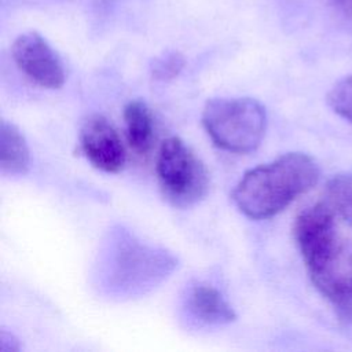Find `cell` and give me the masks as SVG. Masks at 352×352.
Masks as SVG:
<instances>
[{
  "label": "cell",
  "mask_w": 352,
  "mask_h": 352,
  "mask_svg": "<svg viewBox=\"0 0 352 352\" xmlns=\"http://www.w3.org/2000/svg\"><path fill=\"white\" fill-rule=\"evenodd\" d=\"M311 282L344 324H352V238L342 234L330 205L301 210L293 227Z\"/></svg>",
  "instance_id": "cell-1"
},
{
  "label": "cell",
  "mask_w": 352,
  "mask_h": 352,
  "mask_svg": "<svg viewBox=\"0 0 352 352\" xmlns=\"http://www.w3.org/2000/svg\"><path fill=\"white\" fill-rule=\"evenodd\" d=\"M318 179L319 168L312 157L286 153L245 172L231 197L241 213L253 220H263L282 212L311 190Z\"/></svg>",
  "instance_id": "cell-2"
},
{
  "label": "cell",
  "mask_w": 352,
  "mask_h": 352,
  "mask_svg": "<svg viewBox=\"0 0 352 352\" xmlns=\"http://www.w3.org/2000/svg\"><path fill=\"white\" fill-rule=\"evenodd\" d=\"M104 263L106 287L116 294L144 293L162 282L176 267V258L165 250L138 241L120 230L111 235Z\"/></svg>",
  "instance_id": "cell-3"
},
{
  "label": "cell",
  "mask_w": 352,
  "mask_h": 352,
  "mask_svg": "<svg viewBox=\"0 0 352 352\" xmlns=\"http://www.w3.org/2000/svg\"><path fill=\"white\" fill-rule=\"evenodd\" d=\"M201 120L212 142L235 154L254 151L267 126L265 109L253 98H213L206 102Z\"/></svg>",
  "instance_id": "cell-4"
},
{
  "label": "cell",
  "mask_w": 352,
  "mask_h": 352,
  "mask_svg": "<svg viewBox=\"0 0 352 352\" xmlns=\"http://www.w3.org/2000/svg\"><path fill=\"white\" fill-rule=\"evenodd\" d=\"M155 173L162 197L175 208H191L208 194L209 172L205 164L179 138L162 142Z\"/></svg>",
  "instance_id": "cell-5"
},
{
  "label": "cell",
  "mask_w": 352,
  "mask_h": 352,
  "mask_svg": "<svg viewBox=\"0 0 352 352\" xmlns=\"http://www.w3.org/2000/svg\"><path fill=\"white\" fill-rule=\"evenodd\" d=\"M11 54L16 67L38 87L59 89L65 84L66 73L59 55L37 32L19 34Z\"/></svg>",
  "instance_id": "cell-6"
},
{
  "label": "cell",
  "mask_w": 352,
  "mask_h": 352,
  "mask_svg": "<svg viewBox=\"0 0 352 352\" xmlns=\"http://www.w3.org/2000/svg\"><path fill=\"white\" fill-rule=\"evenodd\" d=\"M80 150L99 170L120 172L126 160L124 143L114 125L100 114L89 116L80 129Z\"/></svg>",
  "instance_id": "cell-7"
},
{
  "label": "cell",
  "mask_w": 352,
  "mask_h": 352,
  "mask_svg": "<svg viewBox=\"0 0 352 352\" xmlns=\"http://www.w3.org/2000/svg\"><path fill=\"white\" fill-rule=\"evenodd\" d=\"M186 308L195 320L206 326H223L236 319L234 308L224 296L206 283H198L188 290Z\"/></svg>",
  "instance_id": "cell-8"
},
{
  "label": "cell",
  "mask_w": 352,
  "mask_h": 352,
  "mask_svg": "<svg viewBox=\"0 0 352 352\" xmlns=\"http://www.w3.org/2000/svg\"><path fill=\"white\" fill-rule=\"evenodd\" d=\"M30 154L26 139L19 128L1 120L0 126V169L3 175H25L29 169Z\"/></svg>",
  "instance_id": "cell-9"
},
{
  "label": "cell",
  "mask_w": 352,
  "mask_h": 352,
  "mask_svg": "<svg viewBox=\"0 0 352 352\" xmlns=\"http://www.w3.org/2000/svg\"><path fill=\"white\" fill-rule=\"evenodd\" d=\"M124 122L126 139L132 150L146 154L154 140V118L148 106L142 100H131L124 107Z\"/></svg>",
  "instance_id": "cell-10"
},
{
  "label": "cell",
  "mask_w": 352,
  "mask_h": 352,
  "mask_svg": "<svg viewBox=\"0 0 352 352\" xmlns=\"http://www.w3.org/2000/svg\"><path fill=\"white\" fill-rule=\"evenodd\" d=\"M330 208L352 226V172L331 177L326 186V199Z\"/></svg>",
  "instance_id": "cell-11"
},
{
  "label": "cell",
  "mask_w": 352,
  "mask_h": 352,
  "mask_svg": "<svg viewBox=\"0 0 352 352\" xmlns=\"http://www.w3.org/2000/svg\"><path fill=\"white\" fill-rule=\"evenodd\" d=\"M329 106L352 124V76L340 80L327 94Z\"/></svg>",
  "instance_id": "cell-12"
},
{
  "label": "cell",
  "mask_w": 352,
  "mask_h": 352,
  "mask_svg": "<svg viewBox=\"0 0 352 352\" xmlns=\"http://www.w3.org/2000/svg\"><path fill=\"white\" fill-rule=\"evenodd\" d=\"M184 56L177 51H168L155 58L151 65V76L160 81L173 80L184 67Z\"/></svg>",
  "instance_id": "cell-13"
},
{
  "label": "cell",
  "mask_w": 352,
  "mask_h": 352,
  "mask_svg": "<svg viewBox=\"0 0 352 352\" xmlns=\"http://www.w3.org/2000/svg\"><path fill=\"white\" fill-rule=\"evenodd\" d=\"M0 348L3 352H18L21 351V344L11 331L3 329L0 331Z\"/></svg>",
  "instance_id": "cell-14"
},
{
  "label": "cell",
  "mask_w": 352,
  "mask_h": 352,
  "mask_svg": "<svg viewBox=\"0 0 352 352\" xmlns=\"http://www.w3.org/2000/svg\"><path fill=\"white\" fill-rule=\"evenodd\" d=\"M334 1H336V4L338 6V8H340L344 14L352 16V0H334Z\"/></svg>",
  "instance_id": "cell-15"
}]
</instances>
